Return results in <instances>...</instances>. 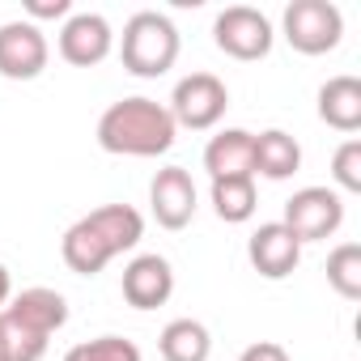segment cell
Returning <instances> with one entry per match:
<instances>
[{
  "label": "cell",
  "instance_id": "14",
  "mask_svg": "<svg viewBox=\"0 0 361 361\" xmlns=\"http://www.w3.org/2000/svg\"><path fill=\"white\" fill-rule=\"evenodd\" d=\"M209 178H255V132L226 128L204 145Z\"/></svg>",
  "mask_w": 361,
  "mask_h": 361
},
{
  "label": "cell",
  "instance_id": "9",
  "mask_svg": "<svg viewBox=\"0 0 361 361\" xmlns=\"http://www.w3.org/2000/svg\"><path fill=\"white\" fill-rule=\"evenodd\" d=\"M47 60H51V47H47L43 26L22 22V18L0 26V77L5 81H35L43 77Z\"/></svg>",
  "mask_w": 361,
  "mask_h": 361
},
{
  "label": "cell",
  "instance_id": "2",
  "mask_svg": "<svg viewBox=\"0 0 361 361\" xmlns=\"http://www.w3.org/2000/svg\"><path fill=\"white\" fill-rule=\"evenodd\" d=\"M174 119L161 102L136 94L119 98L98 119V145L115 157H161L174 145Z\"/></svg>",
  "mask_w": 361,
  "mask_h": 361
},
{
  "label": "cell",
  "instance_id": "10",
  "mask_svg": "<svg viewBox=\"0 0 361 361\" xmlns=\"http://www.w3.org/2000/svg\"><path fill=\"white\" fill-rule=\"evenodd\" d=\"M149 209L157 217L161 230H183L192 226L196 209H200V192H196V178L183 166H166L153 174L149 183Z\"/></svg>",
  "mask_w": 361,
  "mask_h": 361
},
{
  "label": "cell",
  "instance_id": "11",
  "mask_svg": "<svg viewBox=\"0 0 361 361\" xmlns=\"http://www.w3.org/2000/svg\"><path fill=\"white\" fill-rule=\"evenodd\" d=\"M115 51V30L102 13H73L60 26V56L73 68H94Z\"/></svg>",
  "mask_w": 361,
  "mask_h": 361
},
{
  "label": "cell",
  "instance_id": "1",
  "mask_svg": "<svg viewBox=\"0 0 361 361\" xmlns=\"http://www.w3.org/2000/svg\"><path fill=\"white\" fill-rule=\"evenodd\" d=\"M145 238V217L132 204H102L94 213H85L81 221H73L60 238V255L68 264V272L77 276H98L115 255L136 251Z\"/></svg>",
  "mask_w": 361,
  "mask_h": 361
},
{
  "label": "cell",
  "instance_id": "13",
  "mask_svg": "<svg viewBox=\"0 0 361 361\" xmlns=\"http://www.w3.org/2000/svg\"><path fill=\"white\" fill-rule=\"evenodd\" d=\"M119 289H123L128 306H136V310H157V306H166L170 293H174V268H170L166 255H136V259L123 268Z\"/></svg>",
  "mask_w": 361,
  "mask_h": 361
},
{
  "label": "cell",
  "instance_id": "24",
  "mask_svg": "<svg viewBox=\"0 0 361 361\" xmlns=\"http://www.w3.org/2000/svg\"><path fill=\"white\" fill-rule=\"evenodd\" d=\"M9 298H13V276H9V268L0 264V310L9 306Z\"/></svg>",
  "mask_w": 361,
  "mask_h": 361
},
{
  "label": "cell",
  "instance_id": "16",
  "mask_svg": "<svg viewBox=\"0 0 361 361\" xmlns=\"http://www.w3.org/2000/svg\"><path fill=\"white\" fill-rule=\"evenodd\" d=\"M161 361H209L213 357V336L200 319H170L157 336Z\"/></svg>",
  "mask_w": 361,
  "mask_h": 361
},
{
  "label": "cell",
  "instance_id": "20",
  "mask_svg": "<svg viewBox=\"0 0 361 361\" xmlns=\"http://www.w3.org/2000/svg\"><path fill=\"white\" fill-rule=\"evenodd\" d=\"M64 361H145L136 340L128 336H98V340H81L64 353Z\"/></svg>",
  "mask_w": 361,
  "mask_h": 361
},
{
  "label": "cell",
  "instance_id": "3",
  "mask_svg": "<svg viewBox=\"0 0 361 361\" xmlns=\"http://www.w3.org/2000/svg\"><path fill=\"white\" fill-rule=\"evenodd\" d=\"M64 323H68V302H64V293H56L47 285L13 293L9 306L0 310V327H5L13 361H43L51 336Z\"/></svg>",
  "mask_w": 361,
  "mask_h": 361
},
{
  "label": "cell",
  "instance_id": "6",
  "mask_svg": "<svg viewBox=\"0 0 361 361\" xmlns=\"http://www.w3.org/2000/svg\"><path fill=\"white\" fill-rule=\"evenodd\" d=\"M226 106H230V90L221 77L213 73H192L174 85L170 94V119L174 128H192V132H209L226 119Z\"/></svg>",
  "mask_w": 361,
  "mask_h": 361
},
{
  "label": "cell",
  "instance_id": "22",
  "mask_svg": "<svg viewBox=\"0 0 361 361\" xmlns=\"http://www.w3.org/2000/svg\"><path fill=\"white\" fill-rule=\"evenodd\" d=\"M56 18H73V0H30L26 5V22H56Z\"/></svg>",
  "mask_w": 361,
  "mask_h": 361
},
{
  "label": "cell",
  "instance_id": "7",
  "mask_svg": "<svg viewBox=\"0 0 361 361\" xmlns=\"http://www.w3.org/2000/svg\"><path fill=\"white\" fill-rule=\"evenodd\" d=\"M281 226L306 247V243H323L344 226V196L336 188H302L285 200V217Z\"/></svg>",
  "mask_w": 361,
  "mask_h": 361
},
{
  "label": "cell",
  "instance_id": "18",
  "mask_svg": "<svg viewBox=\"0 0 361 361\" xmlns=\"http://www.w3.org/2000/svg\"><path fill=\"white\" fill-rule=\"evenodd\" d=\"M213 213L226 221V226H243L255 217L259 209V196H255V178H213Z\"/></svg>",
  "mask_w": 361,
  "mask_h": 361
},
{
  "label": "cell",
  "instance_id": "5",
  "mask_svg": "<svg viewBox=\"0 0 361 361\" xmlns=\"http://www.w3.org/2000/svg\"><path fill=\"white\" fill-rule=\"evenodd\" d=\"M281 30L293 51L302 56H327L344 39V13L331 0H293L281 18Z\"/></svg>",
  "mask_w": 361,
  "mask_h": 361
},
{
  "label": "cell",
  "instance_id": "21",
  "mask_svg": "<svg viewBox=\"0 0 361 361\" xmlns=\"http://www.w3.org/2000/svg\"><path fill=\"white\" fill-rule=\"evenodd\" d=\"M331 178L340 192H361V140L357 136L331 153Z\"/></svg>",
  "mask_w": 361,
  "mask_h": 361
},
{
  "label": "cell",
  "instance_id": "15",
  "mask_svg": "<svg viewBox=\"0 0 361 361\" xmlns=\"http://www.w3.org/2000/svg\"><path fill=\"white\" fill-rule=\"evenodd\" d=\"M319 119L336 132L361 128V81L357 77H331L319 85Z\"/></svg>",
  "mask_w": 361,
  "mask_h": 361
},
{
  "label": "cell",
  "instance_id": "25",
  "mask_svg": "<svg viewBox=\"0 0 361 361\" xmlns=\"http://www.w3.org/2000/svg\"><path fill=\"white\" fill-rule=\"evenodd\" d=\"M0 361H13V357H9V340H5V327H0Z\"/></svg>",
  "mask_w": 361,
  "mask_h": 361
},
{
  "label": "cell",
  "instance_id": "4",
  "mask_svg": "<svg viewBox=\"0 0 361 361\" xmlns=\"http://www.w3.org/2000/svg\"><path fill=\"white\" fill-rule=\"evenodd\" d=\"M119 60L132 77H161L174 68L178 60V30L166 13L157 9H140L123 22V39H119Z\"/></svg>",
  "mask_w": 361,
  "mask_h": 361
},
{
  "label": "cell",
  "instance_id": "8",
  "mask_svg": "<svg viewBox=\"0 0 361 361\" xmlns=\"http://www.w3.org/2000/svg\"><path fill=\"white\" fill-rule=\"evenodd\" d=\"M272 22L259 13V9H251V5H230V9H221L217 13V22H213V43L230 56V60H243V64H251V60H264L268 51H272Z\"/></svg>",
  "mask_w": 361,
  "mask_h": 361
},
{
  "label": "cell",
  "instance_id": "23",
  "mask_svg": "<svg viewBox=\"0 0 361 361\" xmlns=\"http://www.w3.org/2000/svg\"><path fill=\"white\" fill-rule=\"evenodd\" d=\"M238 361H289V348L285 344H276V340H255V344H247L243 348V357Z\"/></svg>",
  "mask_w": 361,
  "mask_h": 361
},
{
  "label": "cell",
  "instance_id": "12",
  "mask_svg": "<svg viewBox=\"0 0 361 361\" xmlns=\"http://www.w3.org/2000/svg\"><path fill=\"white\" fill-rule=\"evenodd\" d=\"M247 259L264 281H285L293 276V268L302 264V243L281 226V221H264L251 238H247Z\"/></svg>",
  "mask_w": 361,
  "mask_h": 361
},
{
  "label": "cell",
  "instance_id": "17",
  "mask_svg": "<svg viewBox=\"0 0 361 361\" xmlns=\"http://www.w3.org/2000/svg\"><path fill=\"white\" fill-rule=\"evenodd\" d=\"M302 166V145L281 132V128H268L255 136V174L272 178V183H281V178H293Z\"/></svg>",
  "mask_w": 361,
  "mask_h": 361
},
{
  "label": "cell",
  "instance_id": "19",
  "mask_svg": "<svg viewBox=\"0 0 361 361\" xmlns=\"http://www.w3.org/2000/svg\"><path fill=\"white\" fill-rule=\"evenodd\" d=\"M327 285L348 302L361 298V247L357 243H340L327 255Z\"/></svg>",
  "mask_w": 361,
  "mask_h": 361
}]
</instances>
